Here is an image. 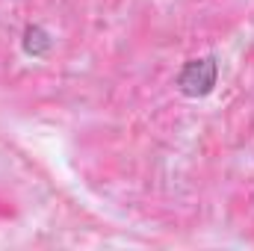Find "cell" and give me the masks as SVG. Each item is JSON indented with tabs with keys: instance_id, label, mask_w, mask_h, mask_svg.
<instances>
[{
	"instance_id": "1",
	"label": "cell",
	"mask_w": 254,
	"mask_h": 251,
	"mask_svg": "<svg viewBox=\"0 0 254 251\" xmlns=\"http://www.w3.org/2000/svg\"><path fill=\"white\" fill-rule=\"evenodd\" d=\"M216 77H219V65L213 57H204V60H192V63L184 65L181 77H178V86L184 95L190 98H204L213 92L216 86Z\"/></svg>"
}]
</instances>
